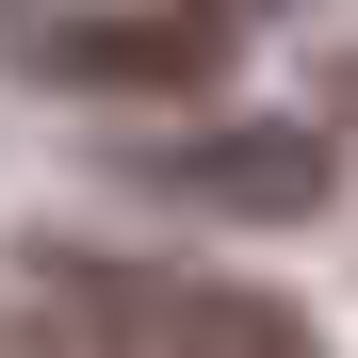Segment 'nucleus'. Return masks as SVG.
Here are the masks:
<instances>
[{
    "mask_svg": "<svg viewBox=\"0 0 358 358\" xmlns=\"http://www.w3.org/2000/svg\"><path fill=\"white\" fill-rule=\"evenodd\" d=\"M0 342L17 358H326L277 277H196V261H131V245H17Z\"/></svg>",
    "mask_w": 358,
    "mask_h": 358,
    "instance_id": "1",
    "label": "nucleus"
},
{
    "mask_svg": "<svg viewBox=\"0 0 358 358\" xmlns=\"http://www.w3.org/2000/svg\"><path fill=\"white\" fill-rule=\"evenodd\" d=\"M17 66H33V82H98V98H163V82L212 66V33H196V17H33Z\"/></svg>",
    "mask_w": 358,
    "mask_h": 358,
    "instance_id": "2",
    "label": "nucleus"
},
{
    "mask_svg": "<svg viewBox=\"0 0 358 358\" xmlns=\"http://www.w3.org/2000/svg\"><path fill=\"white\" fill-rule=\"evenodd\" d=\"M163 196H196V212H310L326 196V147L310 131H196V147H147Z\"/></svg>",
    "mask_w": 358,
    "mask_h": 358,
    "instance_id": "3",
    "label": "nucleus"
},
{
    "mask_svg": "<svg viewBox=\"0 0 358 358\" xmlns=\"http://www.w3.org/2000/svg\"><path fill=\"white\" fill-rule=\"evenodd\" d=\"M147 17H196V33H212V17H228V0H147Z\"/></svg>",
    "mask_w": 358,
    "mask_h": 358,
    "instance_id": "4",
    "label": "nucleus"
}]
</instances>
